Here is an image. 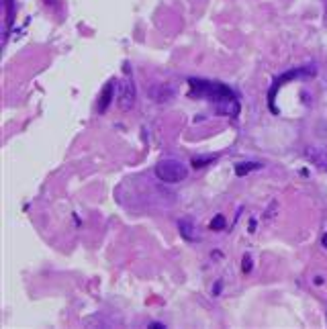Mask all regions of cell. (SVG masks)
<instances>
[{"label": "cell", "mask_w": 327, "mask_h": 329, "mask_svg": "<svg viewBox=\"0 0 327 329\" xmlns=\"http://www.w3.org/2000/svg\"><path fill=\"white\" fill-rule=\"evenodd\" d=\"M156 176L160 178V180L168 182V184H176V182L186 180L188 168L178 160H164V162H160L156 166Z\"/></svg>", "instance_id": "1"}, {"label": "cell", "mask_w": 327, "mask_h": 329, "mask_svg": "<svg viewBox=\"0 0 327 329\" xmlns=\"http://www.w3.org/2000/svg\"><path fill=\"white\" fill-rule=\"evenodd\" d=\"M133 104H135V86H133V82L125 80V82L121 84V94H119V106H121L123 111H129V108H133Z\"/></svg>", "instance_id": "2"}, {"label": "cell", "mask_w": 327, "mask_h": 329, "mask_svg": "<svg viewBox=\"0 0 327 329\" xmlns=\"http://www.w3.org/2000/svg\"><path fill=\"white\" fill-rule=\"evenodd\" d=\"M113 94H115V84L111 82V84L104 86V90H102V94H100V102H98V113H100V115L108 108V104H111V100H113Z\"/></svg>", "instance_id": "3"}, {"label": "cell", "mask_w": 327, "mask_h": 329, "mask_svg": "<svg viewBox=\"0 0 327 329\" xmlns=\"http://www.w3.org/2000/svg\"><path fill=\"white\" fill-rule=\"evenodd\" d=\"M178 229H180V235L184 239H188V242H192V239H196V233H194V227L188 219H182L180 223H178Z\"/></svg>", "instance_id": "4"}, {"label": "cell", "mask_w": 327, "mask_h": 329, "mask_svg": "<svg viewBox=\"0 0 327 329\" xmlns=\"http://www.w3.org/2000/svg\"><path fill=\"white\" fill-rule=\"evenodd\" d=\"M262 164H258V162H250V164H237V168H235V174L237 176H244V174H248L250 170H256V168H260Z\"/></svg>", "instance_id": "5"}, {"label": "cell", "mask_w": 327, "mask_h": 329, "mask_svg": "<svg viewBox=\"0 0 327 329\" xmlns=\"http://www.w3.org/2000/svg\"><path fill=\"white\" fill-rule=\"evenodd\" d=\"M211 229H215V231H221V229H225V219L219 215V217H215L213 221H211Z\"/></svg>", "instance_id": "6"}, {"label": "cell", "mask_w": 327, "mask_h": 329, "mask_svg": "<svg viewBox=\"0 0 327 329\" xmlns=\"http://www.w3.org/2000/svg\"><path fill=\"white\" fill-rule=\"evenodd\" d=\"M213 160H215L213 156H209V158H194V160H192V166H194V168H202V166H206V164L213 162Z\"/></svg>", "instance_id": "7"}, {"label": "cell", "mask_w": 327, "mask_h": 329, "mask_svg": "<svg viewBox=\"0 0 327 329\" xmlns=\"http://www.w3.org/2000/svg\"><path fill=\"white\" fill-rule=\"evenodd\" d=\"M252 270V260H250V256H246L244 258V272H250Z\"/></svg>", "instance_id": "8"}, {"label": "cell", "mask_w": 327, "mask_h": 329, "mask_svg": "<svg viewBox=\"0 0 327 329\" xmlns=\"http://www.w3.org/2000/svg\"><path fill=\"white\" fill-rule=\"evenodd\" d=\"M323 246H325V248H327V233H325V235H323Z\"/></svg>", "instance_id": "9"}]
</instances>
